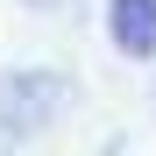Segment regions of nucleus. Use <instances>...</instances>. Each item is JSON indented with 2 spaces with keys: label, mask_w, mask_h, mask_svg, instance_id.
Returning <instances> with one entry per match:
<instances>
[{
  "label": "nucleus",
  "mask_w": 156,
  "mask_h": 156,
  "mask_svg": "<svg viewBox=\"0 0 156 156\" xmlns=\"http://www.w3.org/2000/svg\"><path fill=\"white\" fill-rule=\"evenodd\" d=\"M107 43L121 57H156V0H107Z\"/></svg>",
  "instance_id": "nucleus-2"
},
{
  "label": "nucleus",
  "mask_w": 156,
  "mask_h": 156,
  "mask_svg": "<svg viewBox=\"0 0 156 156\" xmlns=\"http://www.w3.org/2000/svg\"><path fill=\"white\" fill-rule=\"evenodd\" d=\"M64 99V78L57 71H21V78H0V128H36L50 107Z\"/></svg>",
  "instance_id": "nucleus-1"
}]
</instances>
